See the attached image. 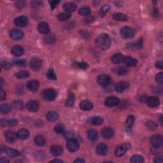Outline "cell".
<instances>
[{"label":"cell","mask_w":163,"mask_h":163,"mask_svg":"<svg viewBox=\"0 0 163 163\" xmlns=\"http://www.w3.org/2000/svg\"><path fill=\"white\" fill-rule=\"evenodd\" d=\"M57 96V91L53 89H48L43 91V96L47 101H53Z\"/></svg>","instance_id":"8992f818"},{"label":"cell","mask_w":163,"mask_h":163,"mask_svg":"<svg viewBox=\"0 0 163 163\" xmlns=\"http://www.w3.org/2000/svg\"><path fill=\"white\" fill-rule=\"evenodd\" d=\"M73 66L76 67H78V68H82V69H84V70L88 68V67H89V65L84 61L75 62L73 63Z\"/></svg>","instance_id":"ee69618b"},{"label":"cell","mask_w":163,"mask_h":163,"mask_svg":"<svg viewBox=\"0 0 163 163\" xmlns=\"http://www.w3.org/2000/svg\"><path fill=\"white\" fill-rule=\"evenodd\" d=\"M114 134L113 130L108 127H105L101 130V136L105 139H110L112 138Z\"/></svg>","instance_id":"ac0fdd59"},{"label":"cell","mask_w":163,"mask_h":163,"mask_svg":"<svg viewBox=\"0 0 163 163\" xmlns=\"http://www.w3.org/2000/svg\"><path fill=\"white\" fill-rule=\"evenodd\" d=\"M110 10V6L108 5H104L103 6H101L100 9V10H99V16L101 17H103L106 15V14Z\"/></svg>","instance_id":"b9f144b4"},{"label":"cell","mask_w":163,"mask_h":163,"mask_svg":"<svg viewBox=\"0 0 163 163\" xmlns=\"http://www.w3.org/2000/svg\"><path fill=\"white\" fill-rule=\"evenodd\" d=\"M42 2L41 1H32V4L34 6H38L39 5H42Z\"/></svg>","instance_id":"680465c9"},{"label":"cell","mask_w":163,"mask_h":163,"mask_svg":"<svg viewBox=\"0 0 163 163\" xmlns=\"http://www.w3.org/2000/svg\"><path fill=\"white\" fill-rule=\"evenodd\" d=\"M91 10L89 6H83L78 10V13L82 16H88L90 14Z\"/></svg>","instance_id":"f35d334b"},{"label":"cell","mask_w":163,"mask_h":163,"mask_svg":"<svg viewBox=\"0 0 163 163\" xmlns=\"http://www.w3.org/2000/svg\"><path fill=\"white\" fill-rule=\"evenodd\" d=\"M124 55L121 53H118L112 55V57H111V61H112V62L114 63V64L118 65L122 62L123 61H124Z\"/></svg>","instance_id":"4316f807"},{"label":"cell","mask_w":163,"mask_h":163,"mask_svg":"<svg viewBox=\"0 0 163 163\" xmlns=\"http://www.w3.org/2000/svg\"><path fill=\"white\" fill-rule=\"evenodd\" d=\"M5 140L10 144H13L18 138L17 133H15L11 131H6L4 134Z\"/></svg>","instance_id":"30bf717a"},{"label":"cell","mask_w":163,"mask_h":163,"mask_svg":"<svg viewBox=\"0 0 163 163\" xmlns=\"http://www.w3.org/2000/svg\"><path fill=\"white\" fill-rule=\"evenodd\" d=\"M39 82L37 80H30L27 83V88L30 90L31 92H37L39 89Z\"/></svg>","instance_id":"d6986e66"},{"label":"cell","mask_w":163,"mask_h":163,"mask_svg":"<svg viewBox=\"0 0 163 163\" xmlns=\"http://www.w3.org/2000/svg\"><path fill=\"white\" fill-rule=\"evenodd\" d=\"M113 72L118 75H124L128 73V70L124 66H117L113 69Z\"/></svg>","instance_id":"d6a6232c"},{"label":"cell","mask_w":163,"mask_h":163,"mask_svg":"<svg viewBox=\"0 0 163 163\" xmlns=\"http://www.w3.org/2000/svg\"><path fill=\"white\" fill-rule=\"evenodd\" d=\"M50 152L52 155H53L54 156H59L62 155L63 152V149L62 146L59 145H53L50 147Z\"/></svg>","instance_id":"ffe728a7"},{"label":"cell","mask_w":163,"mask_h":163,"mask_svg":"<svg viewBox=\"0 0 163 163\" xmlns=\"http://www.w3.org/2000/svg\"><path fill=\"white\" fill-rule=\"evenodd\" d=\"M125 65L128 67H134L138 64V61L136 59L131 57H126L123 61Z\"/></svg>","instance_id":"484cf974"},{"label":"cell","mask_w":163,"mask_h":163,"mask_svg":"<svg viewBox=\"0 0 163 163\" xmlns=\"http://www.w3.org/2000/svg\"><path fill=\"white\" fill-rule=\"evenodd\" d=\"M17 121L16 119H1V126L2 127H11L17 124Z\"/></svg>","instance_id":"cb8c5ba5"},{"label":"cell","mask_w":163,"mask_h":163,"mask_svg":"<svg viewBox=\"0 0 163 163\" xmlns=\"http://www.w3.org/2000/svg\"><path fill=\"white\" fill-rule=\"evenodd\" d=\"M50 5V8L52 10H54L55 8H56L57 5H59V3H60V1H55V0H54V1H49Z\"/></svg>","instance_id":"db71d44e"},{"label":"cell","mask_w":163,"mask_h":163,"mask_svg":"<svg viewBox=\"0 0 163 163\" xmlns=\"http://www.w3.org/2000/svg\"><path fill=\"white\" fill-rule=\"evenodd\" d=\"M154 162L155 163H162L163 162V157L162 156H159L154 158Z\"/></svg>","instance_id":"11a10c76"},{"label":"cell","mask_w":163,"mask_h":163,"mask_svg":"<svg viewBox=\"0 0 163 163\" xmlns=\"http://www.w3.org/2000/svg\"><path fill=\"white\" fill-rule=\"evenodd\" d=\"M159 15V11L157 9H154L152 12V16L154 17H158Z\"/></svg>","instance_id":"91938a15"},{"label":"cell","mask_w":163,"mask_h":163,"mask_svg":"<svg viewBox=\"0 0 163 163\" xmlns=\"http://www.w3.org/2000/svg\"><path fill=\"white\" fill-rule=\"evenodd\" d=\"M30 67L33 70L37 71L41 69L42 66V62L41 59H39L38 57H33L30 61Z\"/></svg>","instance_id":"9c48e42d"},{"label":"cell","mask_w":163,"mask_h":163,"mask_svg":"<svg viewBox=\"0 0 163 163\" xmlns=\"http://www.w3.org/2000/svg\"><path fill=\"white\" fill-rule=\"evenodd\" d=\"M23 103L22 101L17 100L13 102V107L17 109H22L23 108Z\"/></svg>","instance_id":"c3c4849f"},{"label":"cell","mask_w":163,"mask_h":163,"mask_svg":"<svg viewBox=\"0 0 163 163\" xmlns=\"http://www.w3.org/2000/svg\"><path fill=\"white\" fill-rule=\"evenodd\" d=\"M62 7H63V9H64L67 13L73 12V11H74L75 10H76L77 8L76 4L73 2L65 3L63 4Z\"/></svg>","instance_id":"7402d4cb"},{"label":"cell","mask_w":163,"mask_h":163,"mask_svg":"<svg viewBox=\"0 0 163 163\" xmlns=\"http://www.w3.org/2000/svg\"><path fill=\"white\" fill-rule=\"evenodd\" d=\"M87 138L91 141H96L98 138V133L94 129H89L87 132Z\"/></svg>","instance_id":"f546056e"},{"label":"cell","mask_w":163,"mask_h":163,"mask_svg":"<svg viewBox=\"0 0 163 163\" xmlns=\"http://www.w3.org/2000/svg\"><path fill=\"white\" fill-rule=\"evenodd\" d=\"M66 148L70 152H75L80 148V145L77 139L70 138L68 140L66 144Z\"/></svg>","instance_id":"7a4b0ae2"},{"label":"cell","mask_w":163,"mask_h":163,"mask_svg":"<svg viewBox=\"0 0 163 163\" xmlns=\"http://www.w3.org/2000/svg\"><path fill=\"white\" fill-rule=\"evenodd\" d=\"M74 162L75 163H76V162L77 163H83V162H85V161L82 158H78L77 159H76L74 161Z\"/></svg>","instance_id":"94428289"},{"label":"cell","mask_w":163,"mask_h":163,"mask_svg":"<svg viewBox=\"0 0 163 163\" xmlns=\"http://www.w3.org/2000/svg\"><path fill=\"white\" fill-rule=\"evenodd\" d=\"M54 131L57 134H64L65 133V126L62 124H58L55 126Z\"/></svg>","instance_id":"ab89813d"},{"label":"cell","mask_w":163,"mask_h":163,"mask_svg":"<svg viewBox=\"0 0 163 163\" xmlns=\"http://www.w3.org/2000/svg\"><path fill=\"white\" fill-rule=\"evenodd\" d=\"M150 143L152 147L161 148L163 144V139L161 135L155 134L150 138Z\"/></svg>","instance_id":"52a82bcc"},{"label":"cell","mask_w":163,"mask_h":163,"mask_svg":"<svg viewBox=\"0 0 163 163\" xmlns=\"http://www.w3.org/2000/svg\"><path fill=\"white\" fill-rule=\"evenodd\" d=\"M71 17L70 13H61L57 15V19L61 21H66Z\"/></svg>","instance_id":"7bdbcfd3"},{"label":"cell","mask_w":163,"mask_h":163,"mask_svg":"<svg viewBox=\"0 0 163 163\" xmlns=\"http://www.w3.org/2000/svg\"><path fill=\"white\" fill-rule=\"evenodd\" d=\"M6 99V94L3 89H1V101H4Z\"/></svg>","instance_id":"9f6ffc18"},{"label":"cell","mask_w":163,"mask_h":163,"mask_svg":"<svg viewBox=\"0 0 163 163\" xmlns=\"http://www.w3.org/2000/svg\"><path fill=\"white\" fill-rule=\"evenodd\" d=\"M79 106H80V108L82 110L89 111L93 109V103L89 100H83L80 102Z\"/></svg>","instance_id":"44dd1931"},{"label":"cell","mask_w":163,"mask_h":163,"mask_svg":"<svg viewBox=\"0 0 163 163\" xmlns=\"http://www.w3.org/2000/svg\"><path fill=\"white\" fill-rule=\"evenodd\" d=\"M112 18L117 21H126L128 20V17L124 14L116 13L112 15Z\"/></svg>","instance_id":"836d02e7"},{"label":"cell","mask_w":163,"mask_h":163,"mask_svg":"<svg viewBox=\"0 0 163 163\" xmlns=\"http://www.w3.org/2000/svg\"><path fill=\"white\" fill-rule=\"evenodd\" d=\"M103 121H104V119L100 116H94L90 119V122L95 126L101 125L103 123Z\"/></svg>","instance_id":"e575fe53"},{"label":"cell","mask_w":163,"mask_h":163,"mask_svg":"<svg viewBox=\"0 0 163 163\" xmlns=\"http://www.w3.org/2000/svg\"><path fill=\"white\" fill-rule=\"evenodd\" d=\"M4 152H5L8 156L11 157H17L21 154L19 151L13 149L9 148V147H5V148H4Z\"/></svg>","instance_id":"4dcf8cb0"},{"label":"cell","mask_w":163,"mask_h":163,"mask_svg":"<svg viewBox=\"0 0 163 163\" xmlns=\"http://www.w3.org/2000/svg\"><path fill=\"white\" fill-rule=\"evenodd\" d=\"M11 53L15 57H20L24 54V49L20 45H15L11 48Z\"/></svg>","instance_id":"e0dca14e"},{"label":"cell","mask_w":163,"mask_h":163,"mask_svg":"<svg viewBox=\"0 0 163 163\" xmlns=\"http://www.w3.org/2000/svg\"><path fill=\"white\" fill-rule=\"evenodd\" d=\"M46 118L49 122H55L58 119L59 115L57 112L52 111V112H49L46 114Z\"/></svg>","instance_id":"1f68e13d"},{"label":"cell","mask_w":163,"mask_h":163,"mask_svg":"<svg viewBox=\"0 0 163 163\" xmlns=\"http://www.w3.org/2000/svg\"><path fill=\"white\" fill-rule=\"evenodd\" d=\"M121 37L124 39H131L134 37V30L129 27H124L121 29Z\"/></svg>","instance_id":"5b68a950"},{"label":"cell","mask_w":163,"mask_h":163,"mask_svg":"<svg viewBox=\"0 0 163 163\" xmlns=\"http://www.w3.org/2000/svg\"><path fill=\"white\" fill-rule=\"evenodd\" d=\"M11 110V106L9 104H6V103H4L1 105V112L2 113L6 114L10 112Z\"/></svg>","instance_id":"bcb514c9"},{"label":"cell","mask_w":163,"mask_h":163,"mask_svg":"<svg viewBox=\"0 0 163 163\" xmlns=\"http://www.w3.org/2000/svg\"><path fill=\"white\" fill-rule=\"evenodd\" d=\"M96 152L100 156H105L108 153V146L103 144H99L96 148Z\"/></svg>","instance_id":"f1b7e54d"},{"label":"cell","mask_w":163,"mask_h":163,"mask_svg":"<svg viewBox=\"0 0 163 163\" xmlns=\"http://www.w3.org/2000/svg\"><path fill=\"white\" fill-rule=\"evenodd\" d=\"M146 126L149 129H150L151 131H154L157 128V125L156 123L154 122V121H147L146 122Z\"/></svg>","instance_id":"7dc6e473"},{"label":"cell","mask_w":163,"mask_h":163,"mask_svg":"<svg viewBox=\"0 0 163 163\" xmlns=\"http://www.w3.org/2000/svg\"><path fill=\"white\" fill-rule=\"evenodd\" d=\"M75 104V96L73 94H70L68 98H67V100L66 101L65 105L67 107H69V108H71V107H73Z\"/></svg>","instance_id":"8d00e7d4"},{"label":"cell","mask_w":163,"mask_h":163,"mask_svg":"<svg viewBox=\"0 0 163 163\" xmlns=\"http://www.w3.org/2000/svg\"><path fill=\"white\" fill-rule=\"evenodd\" d=\"M47 77L50 80H56L57 76L53 68H50L47 72Z\"/></svg>","instance_id":"f6af8a7d"},{"label":"cell","mask_w":163,"mask_h":163,"mask_svg":"<svg viewBox=\"0 0 163 163\" xmlns=\"http://www.w3.org/2000/svg\"><path fill=\"white\" fill-rule=\"evenodd\" d=\"M26 108L31 112H36L39 109V103L35 100L29 101L26 105Z\"/></svg>","instance_id":"9a60e30c"},{"label":"cell","mask_w":163,"mask_h":163,"mask_svg":"<svg viewBox=\"0 0 163 163\" xmlns=\"http://www.w3.org/2000/svg\"><path fill=\"white\" fill-rule=\"evenodd\" d=\"M0 82H1V85H1V87L2 85H3V80L2 78L0 79Z\"/></svg>","instance_id":"e7e4bbea"},{"label":"cell","mask_w":163,"mask_h":163,"mask_svg":"<svg viewBox=\"0 0 163 163\" xmlns=\"http://www.w3.org/2000/svg\"><path fill=\"white\" fill-rule=\"evenodd\" d=\"M34 142L39 146H43L46 144V139L42 135H37L34 138Z\"/></svg>","instance_id":"83f0119b"},{"label":"cell","mask_w":163,"mask_h":163,"mask_svg":"<svg viewBox=\"0 0 163 163\" xmlns=\"http://www.w3.org/2000/svg\"><path fill=\"white\" fill-rule=\"evenodd\" d=\"M129 84L128 82L125 81H121L118 82L115 86V90L118 93H122L128 88Z\"/></svg>","instance_id":"4fadbf2b"},{"label":"cell","mask_w":163,"mask_h":163,"mask_svg":"<svg viewBox=\"0 0 163 163\" xmlns=\"http://www.w3.org/2000/svg\"><path fill=\"white\" fill-rule=\"evenodd\" d=\"M156 67H157V68H159V69H162V67H163L162 62L161 61H157L156 63Z\"/></svg>","instance_id":"6f0895ef"},{"label":"cell","mask_w":163,"mask_h":163,"mask_svg":"<svg viewBox=\"0 0 163 163\" xmlns=\"http://www.w3.org/2000/svg\"><path fill=\"white\" fill-rule=\"evenodd\" d=\"M12 65L17 67H25L27 65V62L25 59H15L12 61Z\"/></svg>","instance_id":"d590c367"},{"label":"cell","mask_w":163,"mask_h":163,"mask_svg":"<svg viewBox=\"0 0 163 163\" xmlns=\"http://www.w3.org/2000/svg\"><path fill=\"white\" fill-rule=\"evenodd\" d=\"M14 24L18 27H25L28 24V19L26 16H20L14 20Z\"/></svg>","instance_id":"5bb4252c"},{"label":"cell","mask_w":163,"mask_h":163,"mask_svg":"<svg viewBox=\"0 0 163 163\" xmlns=\"http://www.w3.org/2000/svg\"><path fill=\"white\" fill-rule=\"evenodd\" d=\"M143 47V39H139L136 43H134V47L136 49H141Z\"/></svg>","instance_id":"f907efd6"},{"label":"cell","mask_w":163,"mask_h":163,"mask_svg":"<svg viewBox=\"0 0 163 163\" xmlns=\"http://www.w3.org/2000/svg\"><path fill=\"white\" fill-rule=\"evenodd\" d=\"M50 162H59V163H61V162H63L61 159H54L52 161H51Z\"/></svg>","instance_id":"be15d7a7"},{"label":"cell","mask_w":163,"mask_h":163,"mask_svg":"<svg viewBox=\"0 0 163 163\" xmlns=\"http://www.w3.org/2000/svg\"><path fill=\"white\" fill-rule=\"evenodd\" d=\"M130 161L131 162L140 163L144 161V159L142 156H140V155H134V156L131 157Z\"/></svg>","instance_id":"60d3db41"},{"label":"cell","mask_w":163,"mask_h":163,"mask_svg":"<svg viewBox=\"0 0 163 163\" xmlns=\"http://www.w3.org/2000/svg\"><path fill=\"white\" fill-rule=\"evenodd\" d=\"M146 105L150 108H156L160 104L159 99L156 96H150L148 97L146 99Z\"/></svg>","instance_id":"7c38bea8"},{"label":"cell","mask_w":163,"mask_h":163,"mask_svg":"<svg viewBox=\"0 0 163 163\" xmlns=\"http://www.w3.org/2000/svg\"><path fill=\"white\" fill-rule=\"evenodd\" d=\"M119 103H120V100L117 97L110 96L105 99V105L108 108H112V107L117 106L119 104Z\"/></svg>","instance_id":"ba28073f"},{"label":"cell","mask_w":163,"mask_h":163,"mask_svg":"<svg viewBox=\"0 0 163 163\" xmlns=\"http://www.w3.org/2000/svg\"><path fill=\"white\" fill-rule=\"evenodd\" d=\"M0 161H1V162H2V163L9 162V161L8 160L6 157H2L1 158V159H0Z\"/></svg>","instance_id":"6125c7cd"},{"label":"cell","mask_w":163,"mask_h":163,"mask_svg":"<svg viewBox=\"0 0 163 163\" xmlns=\"http://www.w3.org/2000/svg\"><path fill=\"white\" fill-rule=\"evenodd\" d=\"M1 65V67L5 70H9L11 66V63L7 61H2Z\"/></svg>","instance_id":"681fc988"},{"label":"cell","mask_w":163,"mask_h":163,"mask_svg":"<svg viewBox=\"0 0 163 163\" xmlns=\"http://www.w3.org/2000/svg\"><path fill=\"white\" fill-rule=\"evenodd\" d=\"M23 36L22 31L19 29H12L10 31V37L13 40H20L23 38Z\"/></svg>","instance_id":"8fae6325"},{"label":"cell","mask_w":163,"mask_h":163,"mask_svg":"<svg viewBox=\"0 0 163 163\" xmlns=\"http://www.w3.org/2000/svg\"><path fill=\"white\" fill-rule=\"evenodd\" d=\"M95 42L98 48L103 50H108L111 45L110 38L108 34L105 33L99 34L96 38Z\"/></svg>","instance_id":"6da1fadb"},{"label":"cell","mask_w":163,"mask_h":163,"mask_svg":"<svg viewBox=\"0 0 163 163\" xmlns=\"http://www.w3.org/2000/svg\"><path fill=\"white\" fill-rule=\"evenodd\" d=\"M17 135L19 140H25L29 138V132L27 129H21L18 131V132L17 133Z\"/></svg>","instance_id":"603a6c76"},{"label":"cell","mask_w":163,"mask_h":163,"mask_svg":"<svg viewBox=\"0 0 163 163\" xmlns=\"http://www.w3.org/2000/svg\"><path fill=\"white\" fill-rule=\"evenodd\" d=\"M38 31L39 33L43 34H47L49 33L50 28L48 24L45 22H41L38 25Z\"/></svg>","instance_id":"2e32d148"},{"label":"cell","mask_w":163,"mask_h":163,"mask_svg":"<svg viewBox=\"0 0 163 163\" xmlns=\"http://www.w3.org/2000/svg\"><path fill=\"white\" fill-rule=\"evenodd\" d=\"M131 148V145L129 143H126L123 145L118 146L115 150V155L117 157H122L126 152Z\"/></svg>","instance_id":"277c9868"},{"label":"cell","mask_w":163,"mask_h":163,"mask_svg":"<svg viewBox=\"0 0 163 163\" xmlns=\"http://www.w3.org/2000/svg\"><path fill=\"white\" fill-rule=\"evenodd\" d=\"M156 80L159 83H161V84H162V83H163V74L162 72L159 73L156 75Z\"/></svg>","instance_id":"816d5d0a"},{"label":"cell","mask_w":163,"mask_h":163,"mask_svg":"<svg viewBox=\"0 0 163 163\" xmlns=\"http://www.w3.org/2000/svg\"><path fill=\"white\" fill-rule=\"evenodd\" d=\"M134 122V117L133 115H129L126 121V130L128 133L131 132Z\"/></svg>","instance_id":"d4e9b609"},{"label":"cell","mask_w":163,"mask_h":163,"mask_svg":"<svg viewBox=\"0 0 163 163\" xmlns=\"http://www.w3.org/2000/svg\"><path fill=\"white\" fill-rule=\"evenodd\" d=\"M97 82L99 85L103 87H108L111 83H112V79H111L109 75L103 74L99 75L97 78Z\"/></svg>","instance_id":"3957f363"},{"label":"cell","mask_w":163,"mask_h":163,"mask_svg":"<svg viewBox=\"0 0 163 163\" xmlns=\"http://www.w3.org/2000/svg\"><path fill=\"white\" fill-rule=\"evenodd\" d=\"M26 3L24 1H19L15 3V6H16L19 9H22L24 7L26 6Z\"/></svg>","instance_id":"f5cc1de1"},{"label":"cell","mask_w":163,"mask_h":163,"mask_svg":"<svg viewBox=\"0 0 163 163\" xmlns=\"http://www.w3.org/2000/svg\"><path fill=\"white\" fill-rule=\"evenodd\" d=\"M29 75L30 74L29 73V71H27L26 70H22L19 71L18 73L15 74V77L19 79H23L28 78L29 77Z\"/></svg>","instance_id":"74e56055"}]
</instances>
